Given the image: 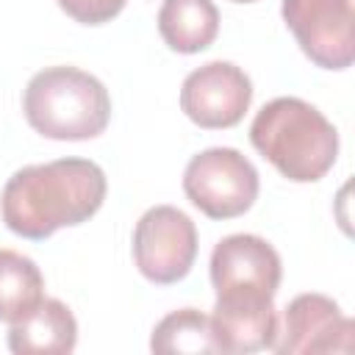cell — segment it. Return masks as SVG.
<instances>
[{"instance_id": "cell-1", "label": "cell", "mask_w": 355, "mask_h": 355, "mask_svg": "<svg viewBox=\"0 0 355 355\" xmlns=\"http://www.w3.org/2000/svg\"><path fill=\"white\" fill-rule=\"evenodd\" d=\"M105 175L89 158H58L17 169L0 197V214L11 233L42 241L58 227L94 216L105 200Z\"/></svg>"}, {"instance_id": "cell-2", "label": "cell", "mask_w": 355, "mask_h": 355, "mask_svg": "<svg viewBox=\"0 0 355 355\" xmlns=\"http://www.w3.org/2000/svg\"><path fill=\"white\" fill-rule=\"evenodd\" d=\"M250 141L294 183L324 178L338 155V133L333 122L300 97L269 100L250 125Z\"/></svg>"}, {"instance_id": "cell-3", "label": "cell", "mask_w": 355, "mask_h": 355, "mask_svg": "<svg viewBox=\"0 0 355 355\" xmlns=\"http://www.w3.org/2000/svg\"><path fill=\"white\" fill-rule=\"evenodd\" d=\"M22 111L28 125L44 139L83 141L105 130L111 97L94 75L78 67H47L28 80Z\"/></svg>"}, {"instance_id": "cell-4", "label": "cell", "mask_w": 355, "mask_h": 355, "mask_svg": "<svg viewBox=\"0 0 355 355\" xmlns=\"http://www.w3.org/2000/svg\"><path fill=\"white\" fill-rule=\"evenodd\" d=\"M183 191L211 219H233L258 197V169L233 147H211L194 155L183 172Z\"/></svg>"}, {"instance_id": "cell-5", "label": "cell", "mask_w": 355, "mask_h": 355, "mask_svg": "<svg viewBox=\"0 0 355 355\" xmlns=\"http://www.w3.org/2000/svg\"><path fill=\"white\" fill-rule=\"evenodd\" d=\"M197 258V227L175 205L144 211L133 230V261L139 272L158 286L183 280Z\"/></svg>"}, {"instance_id": "cell-6", "label": "cell", "mask_w": 355, "mask_h": 355, "mask_svg": "<svg viewBox=\"0 0 355 355\" xmlns=\"http://www.w3.org/2000/svg\"><path fill=\"white\" fill-rule=\"evenodd\" d=\"M283 22L322 69H347L355 58L349 0H283Z\"/></svg>"}, {"instance_id": "cell-7", "label": "cell", "mask_w": 355, "mask_h": 355, "mask_svg": "<svg viewBox=\"0 0 355 355\" xmlns=\"http://www.w3.org/2000/svg\"><path fill=\"white\" fill-rule=\"evenodd\" d=\"M283 277L277 250L252 233L225 236L211 252V283L216 297L275 300Z\"/></svg>"}, {"instance_id": "cell-8", "label": "cell", "mask_w": 355, "mask_h": 355, "mask_svg": "<svg viewBox=\"0 0 355 355\" xmlns=\"http://www.w3.org/2000/svg\"><path fill=\"white\" fill-rule=\"evenodd\" d=\"M252 100V83L230 61H208L186 75L180 89L183 114L208 130L233 128L244 119Z\"/></svg>"}, {"instance_id": "cell-9", "label": "cell", "mask_w": 355, "mask_h": 355, "mask_svg": "<svg viewBox=\"0 0 355 355\" xmlns=\"http://www.w3.org/2000/svg\"><path fill=\"white\" fill-rule=\"evenodd\" d=\"M355 324L347 319L336 300L324 294H300L286 305L280 338L275 352L280 355H313V352H349Z\"/></svg>"}, {"instance_id": "cell-10", "label": "cell", "mask_w": 355, "mask_h": 355, "mask_svg": "<svg viewBox=\"0 0 355 355\" xmlns=\"http://www.w3.org/2000/svg\"><path fill=\"white\" fill-rule=\"evenodd\" d=\"M211 330L219 352L272 349L277 338V311L266 297H216Z\"/></svg>"}, {"instance_id": "cell-11", "label": "cell", "mask_w": 355, "mask_h": 355, "mask_svg": "<svg viewBox=\"0 0 355 355\" xmlns=\"http://www.w3.org/2000/svg\"><path fill=\"white\" fill-rule=\"evenodd\" d=\"M75 344L78 322L61 300H42L8 330V349L17 355H67Z\"/></svg>"}, {"instance_id": "cell-12", "label": "cell", "mask_w": 355, "mask_h": 355, "mask_svg": "<svg viewBox=\"0 0 355 355\" xmlns=\"http://www.w3.org/2000/svg\"><path fill=\"white\" fill-rule=\"evenodd\" d=\"M158 33L178 53H200L219 33V11L214 0H164Z\"/></svg>"}, {"instance_id": "cell-13", "label": "cell", "mask_w": 355, "mask_h": 355, "mask_svg": "<svg viewBox=\"0 0 355 355\" xmlns=\"http://www.w3.org/2000/svg\"><path fill=\"white\" fill-rule=\"evenodd\" d=\"M44 300L39 266L14 250H0V322H17Z\"/></svg>"}, {"instance_id": "cell-14", "label": "cell", "mask_w": 355, "mask_h": 355, "mask_svg": "<svg viewBox=\"0 0 355 355\" xmlns=\"http://www.w3.org/2000/svg\"><path fill=\"white\" fill-rule=\"evenodd\" d=\"M150 349L158 355H180V352H219V344L211 330V316L180 308L164 316L150 338Z\"/></svg>"}, {"instance_id": "cell-15", "label": "cell", "mask_w": 355, "mask_h": 355, "mask_svg": "<svg viewBox=\"0 0 355 355\" xmlns=\"http://www.w3.org/2000/svg\"><path fill=\"white\" fill-rule=\"evenodd\" d=\"M128 0H58L61 11H67L75 22L83 25H103L108 19H114Z\"/></svg>"}, {"instance_id": "cell-16", "label": "cell", "mask_w": 355, "mask_h": 355, "mask_svg": "<svg viewBox=\"0 0 355 355\" xmlns=\"http://www.w3.org/2000/svg\"><path fill=\"white\" fill-rule=\"evenodd\" d=\"M233 3H252V0H233Z\"/></svg>"}]
</instances>
